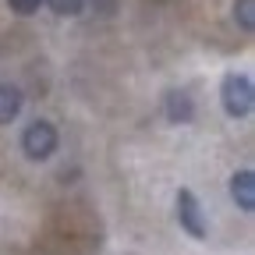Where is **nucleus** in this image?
Wrapping results in <instances>:
<instances>
[{"label":"nucleus","instance_id":"1","mask_svg":"<svg viewBox=\"0 0 255 255\" xmlns=\"http://www.w3.org/2000/svg\"><path fill=\"white\" fill-rule=\"evenodd\" d=\"M220 103L227 117H248L255 107V85L248 75H227L220 82Z\"/></svg>","mask_w":255,"mask_h":255},{"label":"nucleus","instance_id":"2","mask_svg":"<svg viewBox=\"0 0 255 255\" xmlns=\"http://www.w3.org/2000/svg\"><path fill=\"white\" fill-rule=\"evenodd\" d=\"M60 145V135H57V128L50 121H32L25 124V131H21V152L25 159H32V163H43V159H50Z\"/></svg>","mask_w":255,"mask_h":255},{"label":"nucleus","instance_id":"3","mask_svg":"<svg viewBox=\"0 0 255 255\" xmlns=\"http://www.w3.org/2000/svg\"><path fill=\"white\" fill-rule=\"evenodd\" d=\"M177 223H181V231H188L195 241H202L206 238V216H202V206H199V199H195V191H188V188H181L177 191Z\"/></svg>","mask_w":255,"mask_h":255},{"label":"nucleus","instance_id":"4","mask_svg":"<svg viewBox=\"0 0 255 255\" xmlns=\"http://www.w3.org/2000/svg\"><path fill=\"white\" fill-rule=\"evenodd\" d=\"M163 114L170 124H188L191 117H195V103H191V96L184 89H170L163 96Z\"/></svg>","mask_w":255,"mask_h":255},{"label":"nucleus","instance_id":"5","mask_svg":"<svg viewBox=\"0 0 255 255\" xmlns=\"http://www.w3.org/2000/svg\"><path fill=\"white\" fill-rule=\"evenodd\" d=\"M231 199L238 202L241 213H255V174L252 170H238L231 177Z\"/></svg>","mask_w":255,"mask_h":255},{"label":"nucleus","instance_id":"6","mask_svg":"<svg viewBox=\"0 0 255 255\" xmlns=\"http://www.w3.org/2000/svg\"><path fill=\"white\" fill-rule=\"evenodd\" d=\"M21 92L14 85H0V124H11L18 114H21Z\"/></svg>","mask_w":255,"mask_h":255},{"label":"nucleus","instance_id":"7","mask_svg":"<svg viewBox=\"0 0 255 255\" xmlns=\"http://www.w3.org/2000/svg\"><path fill=\"white\" fill-rule=\"evenodd\" d=\"M234 21L245 32H255V0H234Z\"/></svg>","mask_w":255,"mask_h":255},{"label":"nucleus","instance_id":"8","mask_svg":"<svg viewBox=\"0 0 255 255\" xmlns=\"http://www.w3.org/2000/svg\"><path fill=\"white\" fill-rule=\"evenodd\" d=\"M46 4H50V11L60 14V18H78V14L85 11V0H46Z\"/></svg>","mask_w":255,"mask_h":255},{"label":"nucleus","instance_id":"9","mask_svg":"<svg viewBox=\"0 0 255 255\" xmlns=\"http://www.w3.org/2000/svg\"><path fill=\"white\" fill-rule=\"evenodd\" d=\"M39 4H43V0H7V7H11L14 14H36Z\"/></svg>","mask_w":255,"mask_h":255}]
</instances>
